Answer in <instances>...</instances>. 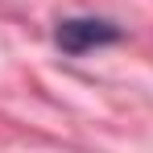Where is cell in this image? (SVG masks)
Masks as SVG:
<instances>
[{"instance_id":"1","label":"cell","mask_w":153,"mask_h":153,"mask_svg":"<svg viewBox=\"0 0 153 153\" xmlns=\"http://www.w3.org/2000/svg\"><path fill=\"white\" fill-rule=\"evenodd\" d=\"M120 37H124L120 25L116 21H103V17H62L54 25V46L62 54H71V58L91 54L100 46H116Z\"/></svg>"}]
</instances>
